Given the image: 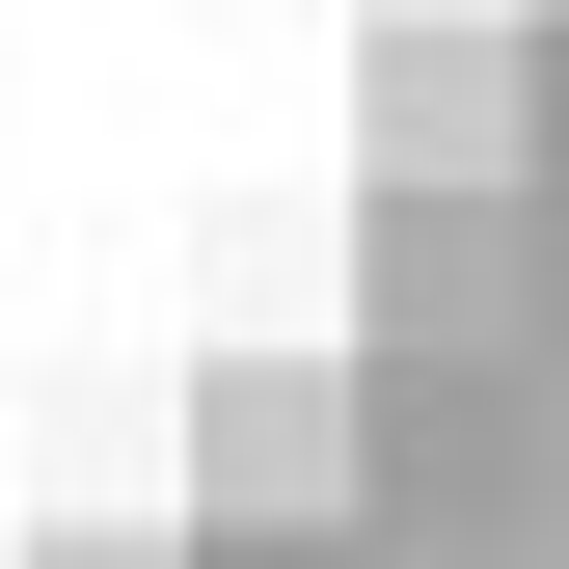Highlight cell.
Wrapping results in <instances>:
<instances>
[{
  "mask_svg": "<svg viewBox=\"0 0 569 569\" xmlns=\"http://www.w3.org/2000/svg\"><path fill=\"white\" fill-rule=\"evenodd\" d=\"M352 461H380V407H352L326 352H218V380H190V516H218V542L352 516Z\"/></svg>",
  "mask_w": 569,
  "mask_h": 569,
  "instance_id": "1",
  "label": "cell"
},
{
  "mask_svg": "<svg viewBox=\"0 0 569 569\" xmlns=\"http://www.w3.org/2000/svg\"><path fill=\"white\" fill-rule=\"evenodd\" d=\"M190 569H352V516H299V542H218V516H190Z\"/></svg>",
  "mask_w": 569,
  "mask_h": 569,
  "instance_id": "2",
  "label": "cell"
},
{
  "mask_svg": "<svg viewBox=\"0 0 569 569\" xmlns=\"http://www.w3.org/2000/svg\"><path fill=\"white\" fill-rule=\"evenodd\" d=\"M54 569H190V542H163V516H82V542H54Z\"/></svg>",
  "mask_w": 569,
  "mask_h": 569,
  "instance_id": "3",
  "label": "cell"
}]
</instances>
